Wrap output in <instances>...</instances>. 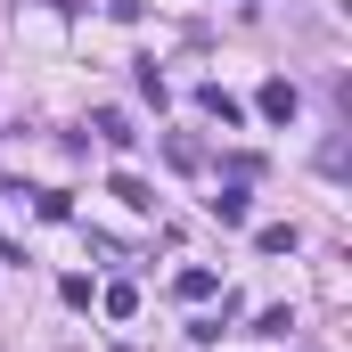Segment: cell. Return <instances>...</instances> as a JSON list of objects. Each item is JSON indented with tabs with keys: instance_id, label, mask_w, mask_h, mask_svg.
<instances>
[{
	"instance_id": "1",
	"label": "cell",
	"mask_w": 352,
	"mask_h": 352,
	"mask_svg": "<svg viewBox=\"0 0 352 352\" xmlns=\"http://www.w3.org/2000/svg\"><path fill=\"white\" fill-rule=\"evenodd\" d=\"M254 107H263L270 123H295V107H303V90L287 82V74H270V82H263V90H254Z\"/></svg>"
},
{
	"instance_id": "6",
	"label": "cell",
	"mask_w": 352,
	"mask_h": 352,
	"mask_svg": "<svg viewBox=\"0 0 352 352\" xmlns=\"http://www.w3.org/2000/svg\"><path fill=\"white\" fill-rule=\"evenodd\" d=\"M115 197H123L131 213H148V205H156V197H148V180H140V173H115Z\"/></svg>"
},
{
	"instance_id": "10",
	"label": "cell",
	"mask_w": 352,
	"mask_h": 352,
	"mask_svg": "<svg viewBox=\"0 0 352 352\" xmlns=\"http://www.w3.org/2000/svg\"><path fill=\"white\" fill-rule=\"evenodd\" d=\"M287 328H295V311H287V303H270L263 320H254V336H270V344H278V336H287Z\"/></svg>"
},
{
	"instance_id": "3",
	"label": "cell",
	"mask_w": 352,
	"mask_h": 352,
	"mask_svg": "<svg viewBox=\"0 0 352 352\" xmlns=\"http://www.w3.org/2000/svg\"><path fill=\"white\" fill-rule=\"evenodd\" d=\"M246 213H254V197H246V180H230V188L213 197V221H221V230H238Z\"/></svg>"
},
{
	"instance_id": "4",
	"label": "cell",
	"mask_w": 352,
	"mask_h": 352,
	"mask_svg": "<svg viewBox=\"0 0 352 352\" xmlns=\"http://www.w3.org/2000/svg\"><path fill=\"white\" fill-rule=\"evenodd\" d=\"M213 287H221V278H213V270H180V278H173V295H180V303H205V295H213Z\"/></svg>"
},
{
	"instance_id": "9",
	"label": "cell",
	"mask_w": 352,
	"mask_h": 352,
	"mask_svg": "<svg viewBox=\"0 0 352 352\" xmlns=\"http://www.w3.org/2000/svg\"><path fill=\"white\" fill-rule=\"evenodd\" d=\"M98 303H107V320H131V311H140V287H107Z\"/></svg>"
},
{
	"instance_id": "7",
	"label": "cell",
	"mask_w": 352,
	"mask_h": 352,
	"mask_svg": "<svg viewBox=\"0 0 352 352\" xmlns=\"http://www.w3.org/2000/svg\"><path fill=\"white\" fill-rule=\"evenodd\" d=\"M140 98H148V107H164V98H173V82L156 74V58H140Z\"/></svg>"
},
{
	"instance_id": "2",
	"label": "cell",
	"mask_w": 352,
	"mask_h": 352,
	"mask_svg": "<svg viewBox=\"0 0 352 352\" xmlns=\"http://www.w3.org/2000/svg\"><path fill=\"white\" fill-rule=\"evenodd\" d=\"M197 107H205V115H213L221 131H238V123H246V107H238V98H230L221 82H205V90H197Z\"/></svg>"
},
{
	"instance_id": "5",
	"label": "cell",
	"mask_w": 352,
	"mask_h": 352,
	"mask_svg": "<svg viewBox=\"0 0 352 352\" xmlns=\"http://www.w3.org/2000/svg\"><path fill=\"white\" fill-rule=\"evenodd\" d=\"M254 246H263V254H295L303 238H295V221H270V230H254Z\"/></svg>"
},
{
	"instance_id": "8",
	"label": "cell",
	"mask_w": 352,
	"mask_h": 352,
	"mask_svg": "<svg viewBox=\"0 0 352 352\" xmlns=\"http://www.w3.org/2000/svg\"><path fill=\"white\" fill-rule=\"evenodd\" d=\"M98 140H115V148H131V140H140V131H131V123H123V115H115V107H98Z\"/></svg>"
}]
</instances>
